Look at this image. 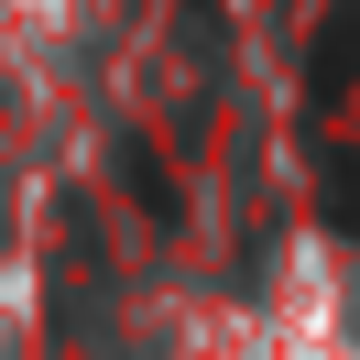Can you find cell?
Instances as JSON below:
<instances>
[{
    "mask_svg": "<svg viewBox=\"0 0 360 360\" xmlns=\"http://www.w3.org/2000/svg\"><path fill=\"white\" fill-rule=\"evenodd\" d=\"M349 77H360V0H349V11L328 22V55H316V98H338Z\"/></svg>",
    "mask_w": 360,
    "mask_h": 360,
    "instance_id": "1",
    "label": "cell"
}]
</instances>
